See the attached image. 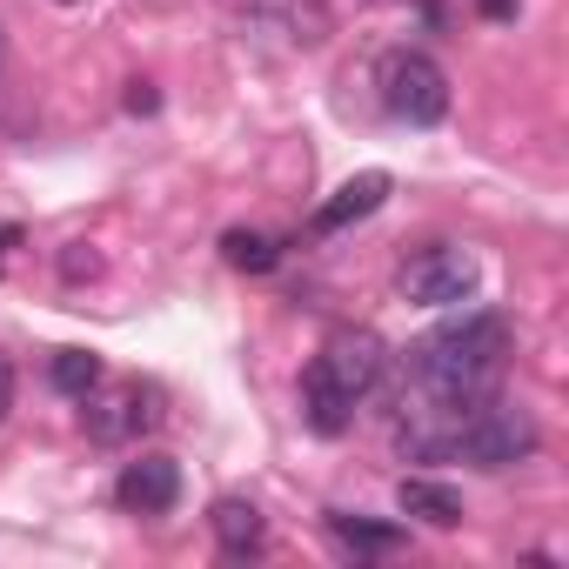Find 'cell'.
<instances>
[{
  "instance_id": "obj_7",
  "label": "cell",
  "mask_w": 569,
  "mask_h": 569,
  "mask_svg": "<svg viewBox=\"0 0 569 569\" xmlns=\"http://www.w3.org/2000/svg\"><path fill=\"white\" fill-rule=\"evenodd\" d=\"M389 188H396V181H389L382 168H362V174H349V181H342V188H336V194L316 208V234H342L349 221H369V214L389 201Z\"/></svg>"
},
{
  "instance_id": "obj_6",
  "label": "cell",
  "mask_w": 569,
  "mask_h": 569,
  "mask_svg": "<svg viewBox=\"0 0 569 569\" xmlns=\"http://www.w3.org/2000/svg\"><path fill=\"white\" fill-rule=\"evenodd\" d=\"M114 496H121V509H134V516H168V509L181 502V462L161 456V449H148V456H134V462L121 469Z\"/></svg>"
},
{
  "instance_id": "obj_3",
  "label": "cell",
  "mask_w": 569,
  "mask_h": 569,
  "mask_svg": "<svg viewBox=\"0 0 569 569\" xmlns=\"http://www.w3.org/2000/svg\"><path fill=\"white\" fill-rule=\"evenodd\" d=\"M476 281H482V268H476V254L456 248V241H436V248H422V254L402 261V296L422 302V309H456V302H469Z\"/></svg>"
},
{
  "instance_id": "obj_8",
  "label": "cell",
  "mask_w": 569,
  "mask_h": 569,
  "mask_svg": "<svg viewBox=\"0 0 569 569\" xmlns=\"http://www.w3.org/2000/svg\"><path fill=\"white\" fill-rule=\"evenodd\" d=\"M208 529H214V542H221L228 562H248V556L268 549V522H261V509H254L248 496H221V502L208 509Z\"/></svg>"
},
{
  "instance_id": "obj_9",
  "label": "cell",
  "mask_w": 569,
  "mask_h": 569,
  "mask_svg": "<svg viewBox=\"0 0 569 569\" xmlns=\"http://www.w3.org/2000/svg\"><path fill=\"white\" fill-rule=\"evenodd\" d=\"M396 509L416 516V522H429V529H456V522L469 516L462 496H456L449 482H436V476H402V482H396Z\"/></svg>"
},
{
  "instance_id": "obj_2",
  "label": "cell",
  "mask_w": 569,
  "mask_h": 569,
  "mask_svg": "<svg viewBox=\"0 0 569 569\" xmlns=\"http://www.w3.org/2000/svg\"><path fill=\"white\" fill-rule=\"evenodd\" d=\"M376 88H382V108L409 128H436L449 114V74L422 48H389L376 68Z\"/></svg>"
},
{
  "instance_id": "obj_16",
  "label": "cell",
  "mask_w": 569,
  "mask_h": 569,
  "mask_svg": "<svg viewBox=\"0 0 569 569\" xmlns=\"http://www.w3.org/2000/svg\"><path fill=\"white\" fill-rule=\"evenodd\" d=\"M128 108H134V114H154V88H148V81H134V88H128Z\"/></svg>"
},
{
  "instance_id": "obj_14",
  "label": "cell",
  "mask_w": 569,
  "mask_h": 569,
  "mask_svg": "<svg viewBox=\"0 0 569 569\" xmlns=\"http://www.w3.org/2000/svg\"><path fill=\"white\" fill-rule=\"evenodd\" d=\"M8 416H14V362L0 356V422H8Z\"/></svg>"
},
{
  "instance_id": "obj_4",
  "label": "cell",
  "mask_w": 569,
  "mask_h": 569,
  "mask_svg": "<svg viewBox=\"0 0 569 569\" xmlns=\"http://www.w3.org/2000/svg\"><path fill=\"white\" fill-rule=\"evenodd\" d=\"M322 382H336L349 402H369L376 396V382L389 376V349L369 336V329H342V336H329V349L309 362Z\"/></svg>"
},
{
  "instance_id": "obj_11",
  "label": "cell",
  "mask_w": 569,
  "mask_h": 569,
  "mask_svg": "<svg viewBox=\"0 0 569 569\" xmlns=\"http://www.w3.org/2000/svg\"><path fill=\"white\" fill-rule=\"evenodd\" d=\"M329 536H336L349 556H396V549L409 542L396 522H362V516H342V509H329Z\"/></svg>"
},
{
  "instance_id": "obj_12",
  "label": "cell",
  "mask_w": 569,
  "mask_h": 569,
  "mask_svg": "<svg viewBox=\"0 0 569 569\" xmlns=\"http://www.w3.org/2000/svg\"><path fill=\"white\" fill-rule=\"evenodd\" d=\"M48 382H54L61 396H74V402H88V396L101 389V356H88V349H61V356L48 362Z\"/></svg>"
},
{
  "instance_id": "obj_1",
  "label": "cell",
  "mask_w": 569,
  "mask_h": 569,
  "mask_svg": "<svg viewBox=\"0 0 569 569\" xmlns=\"http://www.w3.org/2000/svg\"><path fill=\"white\" fill-rule=\"evenodd\" d=\"M449 456H462L469 469H516V462H529L536 456V416L522 409V402H502V396H482L462 422H456V436H449Z\"/></svg>"
},
{
  "instance_id": "obj_13",
  "label": "cell",
  "mask_w": 569,
  "mask_h": 569,
  "mask_svg": "<svg viewBox=\"0 0 569 569\" xmlns=\"http://www.w3.org/2000/svg\"><path fill=\"white\" fill-rule=\"evenodd\" d=\"M221 254H228V268L261 274V268L281 261V241H268V234H254V228H228V234H221Z\"/></svg>"
},
{
  "instance_id": "obj_17",
  "label": "cell",
  "mask_w": 569,
  "mask_h": 569,
  "mask_svg": "<svg viewBox=\"0 0 569 569\" xmlns=\"http://www.w3.org/2000/svg\"><path fill=\"white\" fill-rule=\"evenodd\" d=\"M61 8H68V0H61Z\"/></svg>"
},
{
  "instance_id": "obj_15",
  "label": "cell",
  "mask_w": 569,
  "mask_h": 569,
  "mask_svg": "<svg viewBox=\"0 0 569 569\" xmlns=\"http://www.w3.org/2000/svg\"><path fill=\"white\" fill-rule=\"evenodd\" d=\"M516 8H522V0H476L482 21H516Z\"/></svg>"
},
{
  "instance_id": "obj_10",
  "label": "cell",
  "mask_w": 569,
  "mask_h": 569,
  "mask_svg": "<svg viewBox=\"0 0 569 569\" xmlns=\"http://www.w3.org/2000/svg\"><path fill=\"white\" fill-rule=\"evenodd\" d=\"M356 409H362V402H349V396H342L336 382H322L316 369L302 376V422H309L316 436H329V442L349 436V429H356Z\"/></svg>"
},
{
  "instance_id": "obj_5",
  "label": "cell",
  "mask_w": 569,
  "mask_h": 569,
  "mask_svg": "<svg viewBox=\"0 0 569 569\" xmlns=\"http://www.w3.org/2000/svg\"><path fill=\"white\" fill-rule=\"evenodd\" d=\"M161 422V409H154V389H141V382H121V389H108L101 402H88V436L94 442H134V436H148Z\"/></svg>"
}]
</instances>
